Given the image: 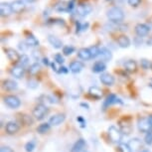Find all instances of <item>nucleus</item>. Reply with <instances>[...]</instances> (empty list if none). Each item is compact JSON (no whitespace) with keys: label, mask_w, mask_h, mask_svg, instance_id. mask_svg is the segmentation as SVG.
Returning <instances> with one entry per match:
<instances>
[{"label":"nucleus","mask_w":152,"mask_h":152,"mask_svg":"<svg viewBox=\"0 0 152 152\" xmlns=\"http://www.w3.org/2000/svg\"><path fill=\"white\" fill-rule=\"evenodd\" d=\"M54 59H55V62L57 63V64H60V65H62L63 63L65 62V60L62 57L61 54H56L55 57H54Z\"/></svg>","instance_id":"40"},{"label":"nucleus","mask_w":152,"mask_h":152,"mask_svg":"<svg viewBox=\"0 0 152 152\" xmlns=\"http://www.w3.org/2000/svg\"><path fill=\"white\" fill-rule=\"evenodd\" d=\"M148 118H149V121H150V124H151V127H152V115L149 116Z\"/></svg>","instance_id":"48"},{"label":"nucleus","mask_w":152,"mask_h":152,"mask_svg":"<svg viewBox=\"0 0 152 152\" xmlns=\"http://www.w3.org/2000/svg\"><path fill=\"white\" fill-rule=\"evenodd\" d=\"M84 68H85V65L80 61H74L70 64V70L72 73H74V74H78L80 72H82Z\"/></svg>","instance_id":"19"},{"label":"nucleus","mask_w":152,"mask_h":152,"mask_svg":"<svg viewBox=\"0 0 152 152\" xmlns=\"http://www.w3.org/2000/svg\"><path fill=\"white\" fill-rule=\"evenodd\" d=\"M18 47H19L20 50L22 51V52H25V51H27V50H28V48H29L30 46L27 44V42H26V41H25V42H20V43H19V45H18Z\"/></svg>","instance_id":"39"},{"label":"nucleus","mask_w":152,"mask_h":152,"mask_svg":"<svg viewBox=\"0 0 152 152\" xmlns=\"http://www.w3.org/2000/svg\"><path fill=\"white\" fill-rule=\"evenodd\" d=\"M55 9L59 12H68V7L67 5H65L64 3H59L57 4V6L55 7Z\"/></svg>","instance_id":"35"},{"label":"nucleus","mask_w":152,"mask_h":152,"mask_svg":"<svg viewBox=\"0 0 152 152\" xmlns=\"http://www.w3.org/2000/svg\"><path fill=\"white\" fill-rule=\"evenodd\" d=\"M5 53H6L8 59H9L11 62H14V63L19 62L20 57L21 56L19 55V53L17 52L16 50H14L12 48H7V49H5Z\"/></svg>","instance_id":"10"},{"label":"nucleus","mask_w":152,"mask_h":152,"mask_svg":"<svg viewBox=\"0 0 152 152\" xmlns=\"http://www.w3.org/2000/svg\"><path fill=\"white\" fill-rule=\"evenodd\" d=\"M107 16L110 21L113 23H120L124 19V12L119 7H113L107 10Z\"/></svg>","instance_id":"1"},{"label":"nucleus","mask_w":152,"mask_h":152,"mask_svg":"<svg viewBox=\"0 0 152 152\" xmlns=\"http://www.w3.org/2000/svg\"><path fill=\"white\" fill-rule=\"evenodd\" d=\"M59 73H68V70H67V68L66 67H61L60 68V70H59Z\"/></svg>","instance_id":"45"},{"label":"nucleus","mask_w":152,"mask_h":152,"mask_svg":"<svg viewBox=\"0 0 152 152\" xmlns=\"http://www.w3.org/2000/svg\"><path fill=\"white\" fill-rule=\"evenodd\" d=\"M91 10H93V8H91V5L88 3H81L78 5V7H77V13L82 17L88 15V14L91 12Z\"/></svg>","instance_id":"7"},{"label":"nucleus","mask_w":152,"mask_h":152,"mask_svg":"<svg viewBox=\"0 0 152 152\" xmlns=\"http://www.w3.org/2000/svg\"><path fill=\"white\" fill-rule=\"evenodd\" d=\"M99 57L100 58V60L105 62H108L113 59V53L110 49H107V47H102L99 48Z\"/></svg>","instance_id":"9"},{"label":"nucleus","mask_w":152,"mask_h":152,"mask_svg":"<svg viewBox=\"0 0 152 152\" xmlns=\"http://www.w3.org/2000/svg\"><path fill=\"white\" fill-rule=\"evenodd\" d=\"M78 57L80 59L84 60V61H88V60L93 59L90 48H82L78 51Z\"/></svg>","instance_id":"15"},{"label":"nucleus","mask_w":152,"mask_h":152,"mask_svg":"<svg viewBox=\"0 0 152 152\" xmlns=\"http://www.w3.org/2000/svg\"><path fill=\"white\" fill-rule=\"evenodd\" d=\"M129 145V147L132 149V151H136L138 149L142 148V143H141V140L138 139V138H132L130 139L129 141L127 143Z\"/></svg>","instance_id":"25"},{"label":"nucleus","mask_w":152,"mask_h":152,"mask_svg":"<svg viewBox=\"0 0 152 152\" xmlns=\"http://www.w3.org/2000/svg\"><path fill=\"white\" fill-rule=\"evenodd\" d=\"M91 50V57L94 58H96V57H99V48L97 47V46H93V47L90 48Z\"/></svg>","instance_id":"34"},{"label":"nucleus","mask_w":152,"mask_h":152,"mask_svg":"<svg viewBox=\"0 0 152 152\" xmlns=\"http://www.w3.org/2000/svg\"><path fill=\"white\" fill-rule=\"evenodd\" d=\"M108 137L113 143H120L121 141V137H122V132L118 129L117 127H115L114 125H111L108 127L107 130Z\"/></svg>","instance_id":"2"},{"label":"nucleus","mask_w":152,"mask_h":152,"mask_svg":"<svg viewBox=\"0 0 152 152\" xmlns=\"http://www.w3.org/2000/svg\"><path fill=\"white\" fill-rule=\"evenodd\" d=\"M26 42H27V44L31 46V47H37V46L39 45V41L36 39V37L35 36H33L32 34H30V35H28L27 36V38H26Z\"/></svg>","instance_id":"28"},{"label":"nucleus","mask_w":152,"mask_h":152,"mask_svg":"<svg viewBox=\"0 0 152 152\" xmlns=\"http://www.w3.org/2000/svg\"><path fill=\"white\" fill-rule=\"evenodd\" d=\"M87 146V142L85 139L80 138L75 142V144L73 145V147L71 149V152H82L84 150V148H86Z\"/></svg>","instance_id":"13"},{"label":"nucleus","mask_w":152,"mask_h":152,"mask_svg":"<svg viewBox=\"0 0 152 152\" xmlns=\"http://www.w3.org/2000/svg\"><path fill=\"white\" fill-rule=\"evenodd\" d=\"M43 63H44V65H46V66H49V60H48V58H43Z\"/></svg>","instance_id":"46"},{"label":"nucleus","mask_w":152,"mask_h":152,"mask_svg":"<svg viewBox=\"0 0 152 152\" xmlns=\"http://www.w3.org/2000/svg\"><path fill=\"white\" fill-rule=\"evenodd\" d=\"M117 44L122 49L128 48L130 46V39L126 35H120L118 38H117Z\"/></svg>","instance_id":"21"},{"label":"nucleus","mask_w":152,"mask_h":152,"mask_svg":"<svg viewBox=\"0 0 152 152\" xmlns=\"http://www.w3.org/2000/svg\"><path fill=\"white\" fill-rule=\"evenodd\" d=\"M24 73H25V69L24 67H22V66H14V67L11 69V74H12V76L14 78L16 79H21L23 78V76H24Z\"/></svg>","instance_id":"17"},{"label":"nucleus","mask_w":152,"mask_h":152,"mask_svg":"<svg viewBox=\"0 0 152 152\" xmlns=\"http://www.w3.org/2000/svg\"><path fill=\"white\" fill-rule=\"evenodd\" d=\"M4 104L9 107L10 108H18L20 105H21V100L19 99V97H17L16 96H12V94H9V96H4Z\"/></svg>","instance_id":"5"},{"label":"nucleus","mask_w":152,"mask_h":152,"mask_svg":"<svg viewBox=\"0 0 152 152\" xmlns=\"http://www.w3.org/2000/svg\"><path fill=\"white\" fill-rule=\"evenodd\" d=\"M22 122L26 125H31L33 123V119L29 115H22Z\"/></svg>","instance_id":"37"},{"label":"nucleus","mask_w":152,"mask_h":152,"mask_svg":"<svg viewBox=\"0 0 152 152\" xmlns=\"http://www.w3.org/2000/svg\"><path fill=\"white\" fill-rule=\"evenodd\" d=\"M66 119V114L65 113H57L55 115L51 116L49 119V123L51 124V126H58L60 124H62Z\"/></svg>","instance_id":"6"},{"label":"nucleus","mask_w":152,"mask_h":152,"mask_svg":"<svg viewBox=\"0 0 152 152\" xmlns=\"http://www.w3.org/2000/svg\"><path fill=\"white\" fill-rule=\"evenodd\" d=\"M118 150L119 152H132V149L129 147L127 143H119Z\"/></svg>","instance_id":"30"},{"label":"nucleus","mask_w":152,"mask_h":152,"mask_svg":"<svg viewBox=\"0 0 152 152\" xmlns=\"http://www.w3.org/2000/svg\"><path fill=\"white\" fill-rule=\"evenodd\" d=\"M117 102L122 104V102H120V99L115 96V94H110V96L107 97V99L104 100V110H105L107 107H110V105H111V104H117Z\"/></svg>","instance_id":"18"},{"label":"nucleus","mask_w":152,"mask_h":152,"mask_svg":"<svg viewBox=\"0 0 152 152\" xmlns=\"http://www.w3.org/2000/svg\"><path fill=\"white\" fill-rule=\"evenodd\" d=\"M29 57H28L27 55H25V54H23V55L20 57V60H19V64L20 66H22V67H25V66H27L28 64H29Z\"/></svg>","instance_id":"31"},{"label":"nucleus","mask_w":152,"mask_h":152,"mask_svg":"<svg viewBox=\"0 0 152 152\" xmlns=\"http://www.w3.org/2000/svg\"><path fill=\"white\" fill-rule=\"evenodd\" d=\"M2 86H3L4 90L8 91H15L17 90V88H18V84H17L15 81H13V80H5Z\"/></svg>","instance_id":"20"},{"label":"nucleus","mask_w":152,"mask_h":152,"mask_svg":"<svg viewBox=\"0 0 152 152\" xmlns=\"http://www.w3.org/2000/svg\"><path fill=\"white\" fill-rule=\"evenodd\" d=\"M51 129V124L49 122H44L42 124H40L38 127H37V131L40 133V134H45L49 132Z\"/></svg>","instance_id":"27"},{"label":"nucleus","mask_w":152,"mask_h":152,"mask_svg":"<svg viewBox=\"0 0 152 152\" xmlns=\"http://www.w3.org/2000/svg\"><path fill=\"white\" fill-rule=\"evenodd\" d=\"M140 66H141V68L144 69V70H148L149 68H151V62L147 59H142L141 61H140Z\"/></svg>","instance_id":"33"},{"label":"nucleus","mask_w":152,"mask_h":152,"mask_svg":"<svg viewBox=\"0 0 152 152\" xmlns=\"http://www.w3.org/2000/svg\"><path fill=\"white\" fill-rule=\"evenodd\" d=\"M75 52V48L72 46H64L63 47V53L65 56H70Z\"/></svg>","instance_id":"32"},{"label":"nucleus","mask_w":152,"mask_h":152,"mask_svg":"<svg viewBox=\"0 0 152 152\" xmlns=\"http://www.w3.org/2000/svg\"><path fill=\"white\" fill-rule=\"evenodd\" d=\"M0 152H14V150L9 146H2L0 148Z\"/></svg>","instance_id":"43"},{"label":"nucleus","mask_w":152,"mask_h":152,"mask_svg":"<svg viewBox=\"0 0 152 152\" xmlns=\"http://www.w3.org/2000/svg\"><path fill=\"white\" fill-rule=\"evenodd\" d=\"M20 129V125L15 121H9L5 125V130L8 134H14L18 132Z\"/></svg>","instance_id":"12"},{"label":"nucleus","mask_w":152,"mask_h":152,"mask_svg":"<svg viewBox=\"0 0 152 152\" xmlns=\"http://www.w3.org/2000/svg\"><path fill=\"white\" fill-rule=\"evenodd\" d=\"M88 94H90L91 96H93L94 99H102V91L97 87H91L90 90H88Z\"/></svg>","instance_id":"24"},{"label":"nucleus","mask_w":152,"mask_h":152,"mask_svg":"<svg viewBox=\"0 0 152 152\" xmlns=\"http://www.w3.org/2000/svg\"><path fill=\"white\" fill-rule=\"evenodd\" d=\"M137 126H138L139 131H141V132L148 133L152 131V127L148 117H139L137 120Z\"/></svg>","instance_id":"4"},{"label":"nucleus","mask_w":152,"mask_h":152,"mask_svg":"<svg viewBox=\"0 0 152 152\" xmlns=\"http://www.w3.org/2000/svg\"><path fill=\"white\" fill-rule=\"evenodd\" d=\"M144 142L147 145H152V131L146 133V135L144 137Z\"/></svg>","instance_id":"38"},{"label":"nucleus","mask_w":152,"mask_h":152,"mask_svg":"<svg viewBox=\"0 0 152 152\" xmlns=\"http://www.w3.org/2000/svg\"><path fill=\"white\" fill-rule=\"evenodd\" d=\"M48 41L55 49H61L63 47V42L56 36L50 35L48 37Z\"/></svg>","instance_id":"22"},{"label":"nucleus","mask_w":152,"mask_h":152,"mask_svg":"<svg viewBox=\"0 0 152 152\" xmlns=\"http://www.w3.org/2000/svg\"><path fill=\"white\" fill-rule=\"evenodd\" d=\"M127 2H128V4H129L130 6L136 7V6H138V5L140 4L141 0H127Z\"/></svg>","instance_id":"42"},{"label":"nucleus","mask_w":152,"mask_h":152,"mask_svg":"<svg viewBox=\"0 0 152 152\" xmlns=\"http://www.w3.org/2000/svg\"><path fill=\"white\" fill-rule=\"evenodd\" d=\"M81 105H82V107H87V108H88V104H82Z\"/></svg>","instance_id":"49"},{"label":"nucleus","mask_w":152,"mask_h":152,"mask_svg":"<svg viewBox=\"0 0 152 152\" xmlns=\"http://www.w3.org/2000/svg\"><path fill=\"white\" fill-rule=\"evenodd\" d=\"M150 69H152V63H151V68Z\"/></svg>","instance_id":"51"},{"label":"nucleus","mask_w":152,"mask_h":152,"mask_svg":"<svg viewBox=\"0 0 152 152\" xmlns=\"http://www.w3.org/2000/svg\"><path fill=\"white\" fill-rule=\"evenodd\" d=\"M35 142L34 141H29L26 143V145H25V150H26L27 152H32L34 150V148H35Z\"/></svg>","instance_id":"36"},{"label":"nucleus","mask_w":152,"mask_h":152,"mask_svg":"<svg viewBox=\"0 0 152 152\" xmlns=\"http://www.w3.org/2000/svg\"><path fill=\"white\" fill-rule=\"evenodd\" d=\"M48 110H49L48 107H46L45 104H37L35 107H34L32 114L37 120H41V119L44 118V117L46 116V114L48 113Z\"/></svg>","instance_id":"3"},{"label":"nucleus","mask_w":152,"mask_h":152,"mask_svg":"<svg viewBox=\"0 0 152 152\" xmlns=\"http://www.w3.org/2000/svg\"><path fill=\"white\" fill-rule=\"evenodd\" d=\"M99 80H100V82H102V84L105 85V86H113L114 84V82H115L114 77L111 76L110 74H107V73H104V74L100 75Z\"/></svg>","instance_id":"14"},{"label":"nucleus","mask_w":152,"mask_h":152,"mask_svg":"<svg viewBox=\"0 0 152 152\" xmlns=\"http://www.w3.org/2000/svg\"><path fill=\"white\" fill-rule=\"evenodd\" d=\"M149 32H150V28H149L146 24L139 23V24H137L135 26V33L137 36L140 37V38H141V37L147 36Z\"/></svg>","instance_id":"8"},{"label":"nucleus","mask_w":152,"mask_h":152,"mask_svg":"<svg viewBox=\"0 0 152 152\" xmlns=\"http://www.w3.org/2000/svg\"><path fill=\"white\" fill-rule=\"evenodd\" d=\"M25 2H28V3H33V2H35L36 0H24Z\"/></svg>","instance_id":"47"},{"label":"nucleus","mask_w":152,"mask_h":152,"mask_svg":"<svg viewBox=\"0 0 152 152\" xmlns=\"http://www.w3.org/2000/svg\"><path fill=\"white\" fill-rule=\"evenodd\" d=\"M11 7L14 13H21L25 9V2L24 0H14L11 3Z\"/></svg>","instance_id":"11"},{"label":"nucleus","mask_w":152,"mask_h":152,"mask_svg":"<svg viewBox=\"0 0 152 152\" xmlns=\"http://www.w3.org/2000/svg\"><path fill=\"white\" fill-rule=\"evenodd\" d=\"M140 152H151L149 149H144V150H142V151H140Z\"/></svg>","instance_id":"50"},{"label":"nucleus","mask_w":152,"mask_h":152,"mask_svg":"<svg viewBox=\"0 0 152 152\" xmlns=\"http://www.w3.org/2000/svg\"><path fill=\"white\" fill-rule=\"evenodd\" d=\"M75 3H76V0H70V1L67 3V7H68V12H71L72 10L75 8Z\"/></svg>","instance_id":"41"},{"label":"nucleus","mask_w":152,"mask_h":152,"mask_svg":"<svg viewBox=\"0 0 152 152\" xmlns=\"http://www.w3.org/2000/svg\"><path fill=\"white\" fill-rule=\"evenodd\" d=\"M28 87L31 88H36L37 87H38V83H37L36 81H30L29 83H28Z\"/></svg>","instance_id":"44"},{"label":"nucleus","mask_w":152,"mask_h":152,"mask_svg":"<svg viewBox=\"0 0 152 152\" xmlns=\"http://www.w3.org/2000/svg\"><path fill=\"white\" fill-rule=\"evenodd\" d=\"M124 69L129 73H134L137 70V64L133 60H128L127 62L124 63Z\"/></svg>","instance_id":"26"},{"label":"nucleus","mask_w":152,"mask_h":152,"mask_svg":"<svg viewBox=\"0 0 152 152\" xmlns=\"http://www.w3.org/2000/svg\"><path fill=\"white\" fill-rule=\"evenodd\" d=\"M40 70H41V66H40L38 63H34V64H32L30 66V68H29V74L30 75H32V76H34V75H36V74H38Z\"/></svg>","instance_id":"29"},{"label":"nucleus","mask_w":152,"mask_h":152,"mask_svg":"<svg viewBox=\"0 0 152 152\" xmlns=\"http://www.w3.org/2000/svg\"><path fill=\"white\" fill-rule=\"evenodd\" d=\"M107 69V65H105L104 62L102 61H97L94 64L93 66V72L94 73H102V72L105 71Z\"/></svg>","instance_id":"23"},{"label":"nucleus","mask_w":152,"mask_h":152,"mask_svg":"<svg viewBox=\"0 0 152 152\" xmlns=\"http://www.w3.org/2000/svg\"><path fill=\"white\" fill-rule=\"evenodd\" d=\"M0 12H1L2 17H7V16L11 15V14L13 13L11 4L6 3V2H2L1 5H0Z\"/></svg>","instance_id":"16"}]
</instances>
